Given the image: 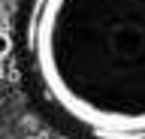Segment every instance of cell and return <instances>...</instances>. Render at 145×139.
<instances>
[{
	"label": "cell",
	"mask_w": 145,
	"mask_h": 139,
	"mask_svg": "<svg viewBox=\"0 0 145 139\" xmlns=\"http://www.w3.org/2000/svg\"><path fill=\"white\" fill-rule=\"evenodd\" d=\"M24 39L63 115L100 139H145V0H33Z\"/></svg>",
	"instance_id": "1"
},
{
	"label": "cell",
	"mask_w": 145,
	"mask_h": 139,
	"mask_svg": "<svg viewBox=\"0 0 145 139\" xmlns=\"http://www.w3.org/2000/svg\"><path fill=\"white\" fill-rule=\"evenodd\" d=\"M9 52H12V39H9V33L0 30V57H6Z\"/></svg>",
	"instance_id": "2"
},
{
	"label": "cell",
	"mask_w": 145,
	"mask_h": 139,
	"mask_svg": "<svg viewBox=\"0 0 145 139\" xmlns=\"http://www.w3.org/2000/svg\"><path fill=\"white\" fill-rule=\"evenodd\" d=\"M24 139H39V136H24Z\"/></svg>",
	"instance_id": "3"
},
{
	"label": "cell",
	"mask_w": 145,
	"mask_h": 139,
	"mask_svg": "<svg viewBox=\"0 0 145 139\" xmlns=\"http://www.w3.org/2000/svg\"><path fill=\"white\" fill-rule=\"evenodd\" d=\"M57 139H67V136H57Z\"/></svg>",
	"instance_id": "4"
}]
</instances>
